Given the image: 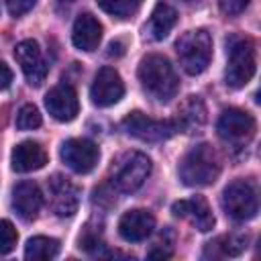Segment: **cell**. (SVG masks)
<instances>
[{
  "label": "cell",
  "mask_w": 261,
  "mask_h": 261,
  "mask_svg": "<svg viewBox=\"0 0 261 261\" xmlns=\"http://www.w3.org/2000/svg\"><path fill=\"white\" fill-rule=\"evenodd\" d=\"M35 4H37V0H6V8H8V12L12 16L27 14Z\"/></svg>",
  "instance_id": "cell-29"
},
{
  "label": "cell",
  "mask_w": 261,
  "mask_h": 261,
  "mask_svg": "<svg viewBox=\"0 0 261 261\" xmlns=\"http://www.w3.org/2000/svg\"><path fill=\"white\" fill-rule=\"evenodd\" d=\"M175 53L179 59V65L186 73L198 75L202 73L210 59H212V37L206 29H194L186 31L175 41Z\"/></svg>",
  "instance_id": "cell-3"
},
{
  "label": "cell",
  "mask_w": 261,
  "mask_h": 261,
  "mask_svg": "<svg viewBox=\"0 0 261 261\" xmlns=\"http://www.w3.org/2000/svg\"><path fill=\"white\" fill-rule=\"evenodd\" d=\"M124 96V82L120 77V73L114 67H102L98 69L94 84L90 88V98L96 106H112L116 102H120V98Z\"/></svg>",
  "instance_id": "cell-12"
},
{
  "label": "cell",
  "mask_w": 261,
  "mask_h": 261,
  "mask_svg": "<svg viewBox=\"0 0 261 261\" xmlns=\"http://www.w3.org/2000/svg\"><path fill=\"white\" fill-rule=\"evenodd\" d=\"M175 22H177L175 8L169 6V4H165V2H157L155 8H153V12H151V16H149V22H147L145 31H147V35L153 41H161V39H165L171 33V29L175 27Z\"/></svg>",
  "instance_id": "cell-19"
},
{
  "label": "cell",
  "mask_w": 261,
  "mask_h": 261,
  "mask_svg": "<svg viewBox=\"0 0 261 261\" xmlns=\"http://www.w3.org/2000/svg\"><path fill=\"white\" fill-rule=\"evenodd\" d=\"M255 128H257L255 118L241 108H226L216 122L218 137L224 143H230L237 147L247 145L255 137Z\"/></svg>",
  "instance_id": "cell-8"
},
{
  "label": "cell",
  "mask_w": 261,
  "mask_h": 261,
  "mask_svg": "<svg viewBox=\"0 0 261 261\" xmlns=\"http://www.w3.org/2000/svg\"><path fill=\"white\" fill-rule=\"evenodd\" d=\"M45 108L49 110V114L59 120V122H69L77 116L80 112V100H77V92L73 90V86L69 84H57L53 86L47 96H45Z\"/></svg>",
  "instance_id": "cell-13"
},
{
  "label": "cell",
  "mask_w": 261,
  "mask_h": 261,
  "mask_svg": "<svg viewBox=\"0 0 261 261\" xmlns=\"http://www.w3.org/2000/svg\"><path fill=\"white\" fill-rule=\"evenodd\" d=\"M14 59L20 65L27 82L31 86H41L49 73V65L43 59L41 47L33 39H24L14 47Z\"/></svg>",
  "instance_id": "cell-10"
},
{
  "label": "cell",
  "mask_w": 261,
  "mask_h": 261,
  "mask_svg": "<svg viewBox=\"0 0 261 261\" xmlns=\"http://www.w3.org/2000/svg\"><path fill=\"white\" fill-rule=\"evenodd\" d=\"M96 2L104 12L118 18H128L139 6V0H96Z\"/></svg>",
  "instance_id": "cell-22"
},
{
  "label": "cell",
  "mask_w": 261,
  "mask_h": 261,
  "mask_svg": "<svg viewBox=\"0 0 261 261\" xmlns=\"http://www.w3.org/2000/svg\"><path fill=\"white\" fill-rule=\"evenodd\" d=\"M102 41V24L98 18L90 12H84L75 18L73 29H71V43L80 51H94L98 49Z\"/></svg>",
  "instance_id": "cell-17"
},
{
  "label": "cell",
  "mask_w": 261,
  "mask_h": 261,
  "mask_svg": "<svg viewBox=\"0 0 261 261\" xmlns=\"http://www.w3.org/2000/svg\"><path fill=\"white\" fill-rule=\"evenodd\" d=\"M171 212L179 218L190 220L200 232H208L214 226V214L208 206V202L202 196H192L188 200H177L171 204Z\"/></svg>",
  "instance_id": "cell-15"
},
{
  "label": "cell",
  "mask_w": 261,
  "mask_h": 261,
  "mask_svg": "<svg viewBox=\"0 0 261 261\" xmlns=\"http://www.w3.org/2000/svg\"><path fill=\"white\" fill-rule=\"evenodd\" d=\"M220 204H222V210L226 212V216L232 218V220H237V222L251 220L257 214V208H259V204H257V192L245 179L230 181L222 190Z\"/></svg>",
  "instance_id": "cell-6"
},
{
  "label": "cell",
  "mask_w": 261,
  "mask_h": 261,
  "mask_svg": "<svg viewBox=\"0 0 261 261\" xmlns=\"http://www.w3.org/2000/svg\"><path fill=\"white\" fill-rule=\"evenodd\" d=\"M63 2H73V0H63Z\"/></svg>",
  "instance_id": "cell-33"
},
{
  "label": "cell",
  "mask_w": 261,
  "mask_h": 261,
  "mask_svg": "<svg viewBox=\"0 0 261 261\" xmlns=\"http://www.w3.org/2000/svg\"><path fill=\"white\" fill-rule=\"evenodd\" d=\"M124 53V43L122 41H112L108 45V57H120Z\"/></svg>",
  "instance_id": "cell-31"
},
{
  "label": "cell",
  "mask_w": 261,
  "mask_h": 261,
  "mask_svg": "<svg viewBox=\"0 0 261 261\" xmlns=\"http://www.w3.org/2000/svg\"><path fill=\"white\" fill-rule=\"evenodd\" d=\"M218 249H220V255H228V257H237L241 255L245 249H247V237H241V234H226V237H220L216 241Z\"/></svg>",
  "instance_id": "cell-24"
},
{
  "label": "cell",
  "mask_w": 261,
  "mask_h": 261,
  "mask_svg": "<svg viewBox=\"0 0 261 261\" xmlns=\"http://www.w3.org/2000/svg\"><path fill=\"white\" fill-rule=\"evenodd\" d=\"M137 75H139L141 88L153 100L169 102L171 98H175L177 88H179V80H177L171 63L163 55L151 53V55L143 57L139 63Z\"/></svg>",
  "instance_id": "cell-1"
},
{
  "label": "cell",
  "mask_w": 261,
  "mask_h": 261,
  "mask_svg": "<svg viewBox=\"0 0 261 261\" xmlns=\"http://www.w3.org/2000/svg\"><path fill=\"white\" fill-rule=\"evenodd\" d=\"M41 112L37 110L35 104H24L20 106L18 114H16V128L18 130H33L37 126H41Z\"/></svg>",
  "instance_id": "cell-23"
},
{
  "label": "cell",
  "mask_w": 261,
  "mask_h": 261,
  "mask_svg": "<svg viewBox=\"0 0 261 261\" xmlns=\"http://www.w3.org/2000/svg\"><path fill=\"white\" fill-rule=\"evenodd\" d=\"M169 237H173V232H171L169 228H165V230L161 232L159 241L155 243V247L149 251L147 257H149V259H167V257H171V253H173V241L167 243Z\"/></svg>",
  "instance_id": "cell-26"
},
{
  "label": "cell",
  "mask_w": 261,
  "mask_h": 261,
  "mask_svg": "<svg viewBox=\"0 0 261 261\" xmlns=\"http://www.w3.org/2000/svg\"><path fill=\"white\" fill-rule=\"evenodd\" d=\"M257 69V49L253 39H234L228 45V63L224 71L226 86L230 88H243L247 86Z\"/></svg>",
  "instance_id": "cell-4"
},
{
  "label": "cell",
  "mask_w": 261,
  "mask_h": 261,
  "mask_svg": "<svg viewBox=\"0 0 261 261\" xmlns=\"http://www.w3.org/2000/svg\"><path fill=\"white\" fill-rule=\"evenodd\" d=\"M184 2H196V0H184Z\"/></svg>",
  "instance_id": "cell-32"
},
{
  "label": "cell",
  "mask_w": 261,
  "mask_h": 261,
  "mask_svg": "<svg viewBox=\"0 0 261 261\" xmlns=\"http://www.w3.org/2000/svg\"><path fill=\"white\" fill-rule=\"evenodd\" d=\"M251 0H218L220 4V10L226 14V16H237L241 14L247 6H249Z\"/></svg>",
  "instance_id": "cell-28"
},
{
  "label": "cell",
  "mask_w": 261,
  "mask_h": 261,
  "mask_svg": "<svg viewBox=\"0 0 261 261\" xmlns=\"http://www.w3.org/2000/svg\"><path fill=\"white\" fill-rule=\"evenodd\" d=\"M41 206L43 194L35 181H20L12 188V208L24 222L35 220Z\"/></svg>",
  "instance_id": "cell-16"
},
{
  "label": "cell",
  "mask_w": 261,
  "mask_h": 261,
  "mask_svg": "<svg viewBox=\"0 0 261 261\" xmlns=\"http://www.w3.org/2000/svg\"><path fill=\"white\" fill-rule=\"evenodd\" d=\"M47 192H49V206H51V210L57 216L69 218V216H73L77 212V206H80V190L65 175L53 173L47 179Z\"/></svg>",
  "instance_id": "cell-9"
},
{
  "label": "cell",
  "mask_w": 261,
  "mask_h": 261,
  "mask_svg": "<svg viewBox=\"0 0 261 261\" xmlns=\"http://www.w3.org/2000/svg\"><path fill=\"white\" fill-rule=\"evenodd\" d=\"M59 253V241L53 237H33L24 245V257L31 261H43V259H53Z\"/></svg>",
  "instance_id": "cell-21"
},
{
  "label": "cell",
  "mask_w": 261,
  "mask_h": 261,
  "mask_svg": "<svg viewBox=\"0 0 261 261\" xmlns=\"http://www.w3.org/2000/svg\"><path fill=\"white\" fill-rule=\"evenodd\" d=\"M61 161L75 173H90L98 159H100V149L96 143L88 139H69L61 145Z\"/></svg>",
  "instance_id": "cell-11"
},
{
  "label": "cell",
  "mask_w": 261,
  "mask_h": 261,
  "mask_svg": "<svg viewBox=\"0 0 261 261\" xmlns=\"http://www.w3.org/2000/svg\"><path fill=\"white\" fill-rule=\"evenodd\" d=\"M122 128L139 139V141H145V143H159V141H165L169 137H173L179 126L175 120H155L139 110L130 112L128 116H124L122 120Z\"/></svg>",
  "instance_id": "cell-7"
},
{
  "label": "cell",
  "mask_w": 261,
  "mask_h": 261,
  "mask_svg": "<svg viewBox=\"0 0 261 261\" xmlns=\"http://www.w3.org/2000/svg\"><path fill=\"white\" fill-rule=\"evenodd\" d=\"M12 169L18 173H29L45 167L47 163V151L37 141H22L12 149L10 155Z\"/></svg>",
  "instance_id": "cell-18"
},
{
  "label": "cell",
  "mask_w": 261,
  "mask_h": 261,
  "mask_svg": "<svg viewBox=\"0 0 261 261\" xmlns=\"http://www.w3.org/2000/svg\"><path fill=\"white\" fill-rule=\"evenodd\" d=\"M10 84H12V69L4 61H0V90H6Z\"/></svg>",
  "instance_id": "cell-30"
},
{
  "label": "cell",
  "mask_w": 261,
  "mask_h": 261,
  "mask_svg": "<svg viewBox=\"0 0 261 261\" xmlns=\"http://www.w3.org/2000/svg\"><path fill=\"white\" fill-rule=\"evenodd\" d=\"M175 122H177L179 130H186V133H194V130L202 128L206 122V106H204L202 98L188 96V100L177 110Z\"/></svg>",
  "instance_id": "cell-20"
},
{
  "label": "cell",
  "mask_w": 261,
  "mask_h": 261,
  "mask_svg": "<svg viewBox=\"0 0 261 261\" xmlns=\"http://www.w3.org/2000/svg\"><path fill=\"white\" fill-rule=\"evenodd\" d=\"M218 173L220 163L216 151L206 143L192 147L179 161V179L190 188L210 186L212 181H216Z\"/></svg>",
  "instance_id": "cell-2"
},
{
  "label": "cell",
  "mask_w": 261,
  "mask_h": 261,
  "mask_svg": "<svg viewBox=\"0 0 261 261\" xmlns=\"http://www.w3.org/2000/svg\"><path fill=\"white\" fill-rule=\"evenodd\" d=\"M102 245H104V243H102L100 234L94 232V230H90V228H86L84 234L80 237V247H82L84 251H98Z\"/></svg>",
  "instance_id": "cell-27"
},
{
  "label": "cell",
  "mask_w": 261,
  "mask_h": 261,
  "mask_svg": "<svg viewBox=\"0 0 261 261\" xmlns=\"http://www.w3.org/2000/svg\"><path fill=\"white\" fill-rule=\"evenodd\" d=\"M149 173H151V159L145 153L130 151V153H124L114 163L110 181L118 192L128 194V192L139 190L149 177Z\"/></svg>",
  "instance_id": "cell-5"
},
{
  "label": "cell",
  "mask_w": 261,
  "mask_h": 261,
  "mask_svg": "<svg viewBox=\"0 0 261 261\" xmlns=\"http://www.w3.org/2000/svg\"><path fill=\"white\" fill-rule=\"evenodd\" d=\"M18 241V232L10 220L0 218V255H8Z\"/></svg>",
  "instance_id": "cell-25"
},
{
  "label": "cell",
  "mask_w": 261,
  "mask_h": 261,
  "mask_svg": "<svg viewBox=\"0 0 261 261\" xmlns=\"http://www.w3.org/2000/svg\"><path fill=\"white\" fill-rule=\"evenodd\" d=\"M155 228V218L149 210L133 208L126 210L118 220V234L126 243H141L145 241Z\"/></svg>",
  "instance_id": "cell-14"
}]
</instances>
